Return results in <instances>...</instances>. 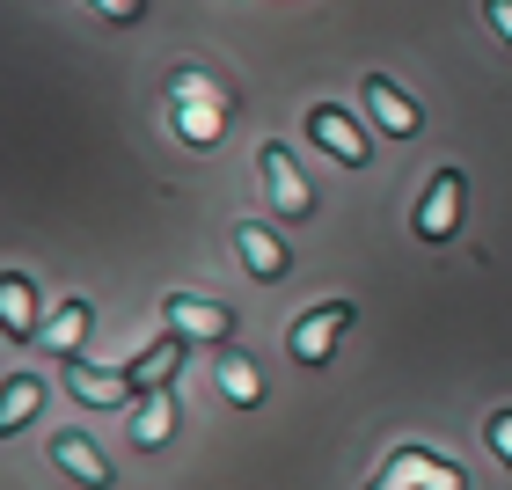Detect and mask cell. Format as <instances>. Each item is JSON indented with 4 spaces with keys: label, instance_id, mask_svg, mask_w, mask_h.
I'll return each instance as SVG.
<instances>
[{
    "label": "cell",
    "instance_id": "6da1fadb",
    "mask_svg": "<svg viewBox=\"0 0 512 490\" xmlns=\"http://www.w3.org/2000/svg\"><path fill=\"white\" fill-rule=\"evenodd\" d=\"M169 118H176L183 147H213V139L227 132V96L198 74V66H183V74L169 81Z\"/></svg>",
    "mask_w": 512,
    "mask_h": 490
},
{
    "label": "cell",
    "instance_id": "7a4b0ae2",
    "mask_svg": "<svg viewBox=\"0 0 512 490\" xmlns=\"http://www.w3.org/2000/svg\"><path fill=\"white\" fill-rule=\"evenodd\" d=\"M256 169H264V198H271L278 220H315V183L300 176L286 139H264V147H256Z\"/></svg>",
    "mask_w": 512,
    "mask_h": 490
},
{
    "label": "cell",
    "instance_id": "3957f363",
    "mask_svg": "<svg viewBox=\"0 0 512 490\" xmlns=\"http://www.w3.org/2000/svg\"><path fill=\"white\" fill-rule=\"evenodd\" d=\"M366 490H469V476H461L454 461L425 454V447H395V454H388V469L366 483Z\"/></svg>",
    "mask_w": 512,
    "mask_h": 490
},
{
    "label": "cell",
    "instance_id": "277c9868",
    "mask_svg": "<svg viewBox=\"0 0 512 490\" xmlns=\"http://www.w3.org/2000/svg\"><path fill=\"white\" fill-rule=\"evenodd\" d=\"M352 330V300H322V308H308L293 322V337H286V352L300 359V366H322L337 352V337Z\"/></svg>",
    "mask_w": 512,
    "mask_h": 490
},
{
    "label": "cell",
    "instance_id": "5b68a950",
    "mask_svg": "<svg viewBox=\"0 0 512 490\" xmlns=\"http://www.w3.org/2000/svg\"><path fill=\"white\" fill-rule=\"evenodd\" d=\"M461 205H469V183H461V169H439L432 176V191L425 205H417V242H454V227H461Z\"/></svg>",
    "mask_w": 512,
    "mask_h": 490
},
{
    "label": "cell",
    "instance_id": "8992f818",
    "mask_svg": "<svg viewBox=\"0 0 512 490\" xmlns=\"http://www.w3.org/2000/svg\"><path fill=\"white\" fill-rule=\"evenodd\" d=\"M308 132H315V147L330 154V161H344V169H366V161H374V147H366V132L344 118L337 103H315L308 110Z\"/></svg>",
    "mask_w": 512,
    "mask_h": 490
},
{
    "label": "cell",
    "instance_id": "52a82bcc",
    "mask_svg": "<svg viewBox=\"0 0 512 490\" xmlns=\"http://www.w3.org/2000/svg\"><path fill=\"white\" fill-rule=\"evenodd\" d=\"M161 322H169L176 337H213V344H227V330H235V315H227L220 300H198V293H169L161 300Z\"/></svg>",
    "mask_w": 512,
    "mask_h": 490
},
{
    "label": "cell",
    "instance_id": "ba28073f",
    "mask_svg": "<svg viewBox=\"0 0 512 490\" xmlns=\"http://www.w3.org/2000/svg\"><path fill=\"white\" fill-rule=\"evenodd\" d=\"M235 249H242L249 278H264V286H278V278H293V256H286V242H278L264 220H235Z\"/></svg>",
    "mask_w": 512,
    "mask_h": 490
},
{
    "label": "cell",
    "instance_id": "9c48e42d",
    "mask_svg": "<svg viewBox=\"0 0 512 490\" xmlns=\"http://www.w3.org/2000/svg\"><path fill=\"white\" fill-rule=\"evenodd\" d=\"M366 110H374V125H381L388 139H417V125H425V110L410 103V88H395L388 74L366 81Z\"/></svg>",
    "mask_w": 512,
    "mask_h": 490
},
{
    "label": "cell",
    "instance_id": "30bf717a",
    "mask_svg": "<svg viewBox=\"0 0 512 490\" xmlns=\"http://www.w3.org/2000/svg\"><path fill=\"white\" fill-rule=\"evenodd\" d=\"M88 322H96V308H88L81 293H74V300H59V308L44 315V352H52V359H81Z\"/></svg>",
    "mask_w": 512,
    "mask_h": 490
},
{
    "label": "cell",
    "instance_id": "8fae6325",
    "mask_svg": "<svg viewBox=\"0 0 512 490\" xmlns=\"http://www.w3.org/2000/svg\"><path fill=\"white\" fill-rule=\"evenodd\" d=\"M183 344H191V337H176V330H161L154 344H147V352H139L125 373H132V388L139 395H154V388H169L176 381V366H183Z\"/></svg>",
    "mask_w": 512,
    "mask_h": 490
},
{
    "label": "cell",
    "instance_id": "7c38bea8",
    "mask_svg": "<svg viewBox=\"0 0 512 490\" xmlns=\"http://www.w3.org/2000/svg\"><path fill=\"white\" fill-rule=\"evenodd\" d=\"M66 381H74V395H81L88 410L125 403V395H132V373H125V366H88V359H66Z\"/></svg>",
    "mask_w": 512,
    "mask_h": 490
},
{
    "label": "cell",
    "instance_id": "4fadbf2b",
    "mask_svg": "<svg viewBox=\"0 0 512 490\" xmlns=\"http://www.w3.org/2000/svg\"><path fill=\"white\" fill-rule=\"evenodd\" d=\"M52 461H59V469L74 476V483H88V490H110V461L96 454V439H81V432H59V439H52Z\"/></svg>",
    "mask_w": 512,
    "mask_h": 490
},
{
    "label": "cell",
    "instance_id": "5bb4252c",
    "mask_svg": "<svg viewBox=\"0 0 512 490\" xmlns=\"http://www.w3.org/2000/svg\"><path fill=\"white\" fill-rule=\"evenodd\" d=\"M0 322H8V344H30V337H44L37 300H30V278H22V271H8V278H0Z\"/></svg>",
    "mask_w": 512,
    "mask_h": 490
},
{
    "label": "cell",
    "instance_id": "9a60e30c",
    "mask_svg": "<svg viewBox=\"0 0 512 490\" xmlns=\"http://www.w3.org/2000/svg\"><path fill=\"white\" fill-rule=\"evenodd\" d=\"M169 432H176V403H169V388H154V395H139V410H132V447H169Z\"/></svg>",
    "mask_w": 512,
    "mask_h": 490
},
{
    "label": "cell",
    "instance_id": "2e32d148",
    "mask_svg": "<svg viewBox=\"0 0 512 490\" xmlns=\"http://www.w3.org/2000/svg\"><path fill=\"white\" fill-rule=\"evenodd\" d=\"M220 395H227L235 410H256V403H264V381H256L249 352H220Z\"/></svg>",
    "mask_w": 512,
    "mask_h": 490
},
{
    "label": "cell",
    "instance_id": "e0dca14e",
    "mask_svg": "<svg viewBox=\"0 0 512 490\" xmlns=\"http://www.w3.org/2000/svg\"><path fill=\"white\" fill-rule=\"evenodd\" d=\"M44 403V381L37 373H8V395H0V432H22Z\"/></svg>",
    "mask_w": 512,
    "mask_h": 490
},
{
    "label": "cell",
    "instance_id": "ac0fdd59",
    "mask_svg": "<svg viewBox=\"0 0 512 490\" xmlns=\"http://www.w3.org/2000/svg\"><path fill=\"white\" fill-rule=\"evenodd\" d=\"M483 439H491V454L512 469V410H491V425H483Z\"/></svg>",
    "mask_w": 512,
    "mask_h": 490
},
{
    "label": "cell",
    "instance_id": "d6986e66",
    "mask_svg": "<svg viewBox=\"0 0 512 490\" xmlns=\"http://www.w3.org/2000/svg\"><path fill=\"white\" fill-rule=\"evenodd\" d=\"M88 8L110 15V22H139V15H147V0H88Z\"/></svg>",
    "mask_w": 512,
    "mask_h": 490
},
{
    "label": "cell",
    "instance_id": "ffe728a7",
    "mask_svg": "<svg viewBox=\"0 0 512 490\" xmlns=\"http://www.w3.org/2000/svg\"><path fill=\"white\" fill-rule=\"evenodd\" d=\"M483 15H491V30L512 44V0H483Z\"/></svg>",
    "mask_w": 512,
    "mask_h": 490
}]
</instances>
